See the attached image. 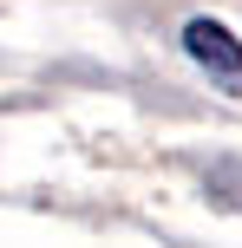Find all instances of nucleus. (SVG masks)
<instances>
[{
  "label": "nucleus",
  "instance_id": "obj_1",
  "mask_svg": "<svg viewBox=\"0 0 242 248\" xmlns=\"http://www.w3.org/2000/svg\"><path fill=\"white\" fill-rule=\"evenodd\" d=\"M183 52H190L210 78H223L229 92H242V39L223 20H190L183 26Z\"/></svg>",
  "mask_w": 242,
  "mask_h": 248
},
{
  "label": "nucleus",
  "instance_id": "obj_2",
  "mask_svg": "<svg viewBox=\"0 0 242 248\" xmlns=\"http://www.w3.org/2000/svg\"><path fill=\"white\" fill-rule=\"evenodd\" d=\"M203 183H210V196H216L223 209H242V157H223Z\"/></svg>",
  "mask_w": 242,
  "mask_h": 248
}]
</instances>
